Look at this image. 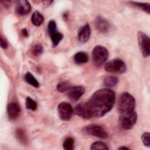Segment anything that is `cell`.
Returning <instances> with one entry per match:
<instances>
[{
  "instance_id": "cell-8",
  "label": "cell",
  "mask_w": 150,
  "mask_h": 150,
  "mask_svg": "<svg viewBox=\"0 0 150 150\" xmlns=\"http://www.w3.org/2000/svg\"><path fill=\"white\" fill-rule=\"evenodd\" d=\"M137 121V114L132 112L127 115H121L119 118L120 124L124 129H130L135 125Z\"/></svg>"
},
{
  "instance_id": "cell-16",
  "label": "cell",
  "mask_w": 150,
  "mask_h": 150,
  "mask_svg": "<svg viewBox=\"0 0 150 150\" xmlns=\"http://www.w3.org/2000/svg\"><path fill=\"white\" fill-rule=\"evenodd\" d=\"M15 135L17 139L22 144L26 145L28 143V138L25 132L21 128H17L15 131Z\"/></svg>"
},
{
  "instance_id": "cell-22",
  "label": "cell",
  "mask_w": 150,
  "mask_h": 150,
  "mask_svg": "<svg viewBox=\"0 0 150 150\" xmlns=\"http://www.w3.org/2000/svg\"><path fill=\"white\" fill-rule=\"evenodd\" d=\"M74 139L71 137H68L64 140L63 144V148L66 150H73L74 147Z\"/></svg>"
},
{
  "instance_id": "cell-27",
  "label": "cell",
  "mask_w": 150,
  "mask_h": 150,
  "mask_svg": "<svg viewBox=\"0 0 150 150\" xmlns=\"http://www.w3.org/2000/svg\"><path fill=\"white\" fill-rule=\"evenodd\" d=\"M142 140L145 146L149 147L150 145V134L149 132H144L142 135Z\"/></svg>"
},
{
  "instance_id": "cell-20",
  "label": "cell",
  "mask_w": 150,
  "mask_h": 150,
  "mask_svg": "<svg viewBox=\"0 0 150 150\" xmlns=\"http://www.w3.org/2000/svg\"><path fill=\"white\" fill-rule=\"evenodd\" d=\"M130 3L132 4L133 5L137 6L139 9L146 12L148 14L150 13V4L149 3H142L134 1H131L130 2Z\"/></svg>"
},
{
  "instance_id": "cell-30",
  "label": "cell",
  "mask_w": 150,
  "mask_h": 150,
  "mask_svg": "<svg viewBox=\"0 0 150 150\" xmlns=\"http://www.w3.org/2000/svg\"><path fill=\"white\" fill-rule=\"evenodd\" d=\"M22 35H23L24 37H28V35H29L28 32V30H27L25 28H24V29H23L22 30Z\"/></svg>"
},
{
  "instance_id": "cell-6",
  "label": "cell",
  "mask_w": 150,
  "mask_h": 150,
  "mask_svg": "<svg viewBox=\"0 0 150 150\" xmlns=\"http://www.w3.org/2000/svg\"><path fill=\"white\" fill-rule=\"evenodd\" d=\"M138 41L140 50L144 57H148L150 54V40L149 37L143 32H138Z\"/></svg>"
},
{
  "instance_id": "cell-7",
  "label": "cell",
  "mask_w": 150,
  "mask_h": 150,
  "mask_svg": "<svg viewBox=\"0 0 150 150\" xmlns=\"http://www.w3.org/2000/svg\"><path fill=\"white\" fill-rule=\"evenodd\" d=\"M74 110L70 104L67 102L60 103L57 107V112L59 117L62 121H67L71 119Z\"/></svg>"
},
{
  "instance_id": "cell-9",
  "label": "cell",
  "mask_w": 150,
  "mask_h": 150,
  "mask_svg": "<svg viewBox=\"0 0 150 150\" xmlns=\"http://www.w3.org/2000/svg\"><path fill=\"white\" fill-rule=\"evenodd\" d=\"M85 92V88L83 86H75L70 87L68 93L69 98L73 101H77Z\"/></svg>"
},
{
  "instance_id": "cell-3",
  "label": "cell",
  "mask_w": 150,
  "mask_h": 150,
  "mask_svg": "<svg viewBox=\"0 0 150 150\" xmlns=\"http://www.w3.org/2000/svg\"><path fill=\"white\" fill-rule=\"evenodd\" d=\"M108 57L107 49L101 45H97L94 47L92 51V59L94 64L97 67H100L104 64Z\"/></svg>"
},
{
  "instance_id": "cell-15",
  "label": "cell",
  "mask_w": 150,
  "mask_h": 150,
  "mask_svg": "<svg viewBox=\"0 0 150 150\" xmlns=\"http://www.w3.org/2000/svg\"><path fill=\"white\" fill-rule=\"evenodd\" d=\"M74 60L76 63H86L88 61V54L83 52H79L74 56Z\"/></svg>"
},
{
  "instance_id": "cell-25",
  "label": "cell",
  "mask_w": 150,
  "mask_h": 150,
  "mask_svg": "<svg viewBox=\"0 0 150 150\" xmlns=\"http://www.w3.org/2000/svg\"><path fill=\"white\" fill-rule=\"evenodd\" d=\"M47 30L49 35L51 34L54 33L56 32V23L53 20H50L49 23H48V26H47Z\"/></svg>"
},
{
  "instance_id": "cell-12",
  "label": "cell",
  "mask_w": 150,
  "mask_h": 150,
  "mask_svg": "<svg viewBox=\"0 0 150 150\" xmlns=\"http://www.w3.org/2000/svg\"><path fill=\"white\" fill-rule=\"evenodd\" d=\"M91 29L90 25L86 23L80 28L78 33V39L81 43H86L90 38Z\"/></svg>"
},
{
  "instance_id": "cell-11",
  "label": "cell",
  "mask_w": 150,
  "mask_h": 150,
  "mask_svg": "<svg viewBox=\"0 0 150 150\" xmlns=\"http://www.w3.org/2000/svg\"><path fill=\"white\" fill-rule=\"evenodd\" d=\"M16 13L19 15H25L28 14L31 11V6L27 1H16Z\"/></svg>"
},
{
  "instance_id": "cell-32",
  "label": "cell",
  "mask_w": 150,
  "mask_h": 150,
  "mask_svg": "<svg viewBox=\"0 0 150 150\" xmlns=\"http://www.w3.org/2000/svg\"><path fill=\"white\" fill-rule=\"evenodd\" d=\"M68 16H69V12H66L63 14V18L64 21H67L68 19Z\"/></svg>"
},
{
  "instance_id": "cell-5",
  "label": "cell",
  "mask_w": 150,
  "mask_h": 150,
  "mask_svg": "<svg viewBox=\"0 0 150 150\" xmlns=\"http://www.w3.org/2000/svg\"><path fill=\"white\" fill-rule=\"evenodd\" d=\"M81 132L84 134L92 135L100 138H105L108 136L105 130L102 127L97 124L86 125L82 128Z\"/></svg>"
},
{
  "instance_id": "cell-26",
  "label": "cell",
  "mask_w": 150,
  "mask_h": 150,
  "mask_svg": "<svg viewBox=\"0 0 150 150\" xmlns=\"http://www.w3.org/2000/svg\"><path fill=\"white\" fill-rule=\"evenodd\" d=\"M43 47L39 44L35 45L32 49V53L35 56H39L43 53Z\"/></svg>"
},
{
  "instance_id": "cell-10",
  "label": "cell",
  "mask_w": 150,
  "mask_h": 150,
  "mask_svg": "<svg viewBox=\"0 0 150 150\" xmlns=\"http://www.w3.org/2000/svg\"><path fill=\"white\" fill-rule=\"evenodd\" d=\"M7 114L10 120H15L21 112L19 105L16 103H11L7 106Z\"/></svg>"
},
{
  "instance_id": "cell-18",
  "label": "cell",
  "mask_w": 150,
  "mask_h": 150,
  "mask_svg": "<svg viewBox=\"0 0 150 150\" xmlns=\"http://www.w3.org/2000/svg\"><path fill=\"white\" fill-rule=\"evenodd\" d=\"M25 80L27 83L35 88H38L39 86V83L30 72H27L26 73L25 75Z\"/></svg>"
},
{
  "instance_id": "cell-21",
  "label": "cell",
  "mask_w": 150,
  "mask_h": 150,
  "mask_svg": "<svg viewBox=\"0 0 150 150\" xmlns=\"http://www.w3.org/2000/svg\"><path fill=\"white\" fill-rule=\"evenodd\" d=\"M70 83L68 81H62L57 85V90L59 92L63 93L70 88Z\"/></svg>"
},
{
  "instance_id": "cell-23",
  "label": "cell",
  "mask_w": 150,
  "mask_h": 150,
  "mask_svg": "<svg viewBox=\"0 0 150 150\" xmlns=\"http://www.w3.org/2000/svg\"><path fill=\"white\" fill-rule=\"evenodd\" d=\"M90 149L91 150H95V149L108 150L109 148L104 142L101 141H97L91 144Z\"/></svg>"
},
{
  "instance_id": "cell-19",
  "label": "cell",
  "mask_w": 150,
  "mask_h": 150,
  "mask_svg": "<svg viewBox=\"0 0 150 150\" xmlns=\"http://www.w3.org/2000/svg\"><path fill=\"white\" fill-rule=\"evenodd\" d=\"M52 42V45L53 47H56L58 45L60 41L62 40L63 38V35L62 33H60L59 32H55L54 33L51 34L50 35Z\"/></svg>"
},
{
  "instance_id": "cell-13",
  "label": "cell",
  "mask_w": 150,
  "mask_h": 150,
  "mask_svg": "<svg viewBox=\"0 0 150 150\" xmlns=\"http://www.w3.org/2000/svg\"><path fill=\"white\" fill-rule=\"evenodd\" d=\"M95 25L96 29L103 33H107L110 28V25L106 19L100 16H98L96 18Z\"/></svg>"
},
{
  "instance_id": "cell-31",
  "label": "cell",
  "mask_w": 150,
  "mask_h": 150,
  "mask_svg": "<svg viewBox=\"0 0 150 150\" xmlns=\"http://www.w3.org/2000/svg\"><path fill=\"white\" fill-rule=\"evenodd\" d=\"M42 2L43 3V4L46 6H49L50 5H51L53 2L52 1H42Z\"/></svg>"
},
{
  "instance_id": "cell-17",
  "label": "cell",
  "mask_w": 150,
  "mask_h": 150,
  "mask_svg": "<svg viewBox=\"0 0 150 150\" xmlns=\"http://www.w3.org/2000/svg\"><path fill=\"white\" fill-rule=\"evenodd\" d=\"M118 81V79L114 76L106 77L104 80V85L108 87H112L115 86Z\"/></svg>"
},
{
  "instance_id": "cell-14",
  "label": "cell",
  "mask_w": 150,
  "mask_h": 150,
  "mask_svg": "<svg viewBox=\"0 0 150 150\" xmlns=\"http://www.w3.org/2000/svg\"><path fill=\"white\" fill-rule=\"evenodd\" d=\"M44 21L43 16L39 12L35 11L31 16V21L32 23L36 26H40Z\"/></svg>"
},
{
  "instance_id": "cell-29",
  "label": "cell",
  "mask_w": 150,
  "mask_h": 150,
  "mask_svg": "<svg viewBox=\"0 0 150 150\" xmlns=\"http://www.w3.org/2000/svg\"><path fill=\"white\" fill-rule=\"evenodd\" d=\"M1 2L6 8H8L10 6V5H11V1H3V0H1Z\"/></svg>"
},
{
  "instance_id": "cell-4",
  "label": "cell",
  "mask_w": 150,
  "mask_h": 150,
  "mask_svg": "<svg viewBox=\"0 0 150 150\" xmlns=\"http://www.w3.org/2000/svg\"><path fill=\"white\" fill-rule=\"evenodd\" d=\"M104 68L106 71L120 74L125 73L127 70L125 63L120 59H114L110 60L104 64Z\"/></svg>"
},
{
  "instance_id": "cell-24",
  "label": "cell",
  "mask_w": 150,
  "mask_h": 150,
  "mask_svg": "<svg viewBox=\"0 0 150 150\" xmlns=\"http://www.w3.org/2000/svg\"><path fill=\"white\" fill-rule=\"evenodd\" d=\"M26 107L27 109L35 111L37 108L36 103L30 97H27L26 98Z\"/></svg>"
},
{
  "instance_id": "cell-2",
  "label": "cell",
  "mask_w": 150,
  "mask_h": 150,
  "mask_svg": "<svg viewBox=\"0 0 150 150\" xmlns=\"http://www.w3.org/2000/svg\"><path fill=\"white\" fill-rule=\"evenodd\" d=\"M135 107L134 97L129 93H123L119 98L118 111L121 115H127L134 111Z\"/></svg>"
},
{
  "instance_id": "cell-1",
  "label": "cell",
  "mask_w": 150,
  "mask_h": 150,
  "mask_svg": "<svg viewBox=\"0 0 150 150\" xmlns=\"http://www.w3.org/2000/svg\"><path fill=\"white\" fill-rule=\"evenodd\" d=\"M115 101L114 91L108 88L100 89L94 92L87 102L76 105L74 111L82 118H100L112 108Z\"/></svg>"
},
{
  "instance_id": "cell-28",
  "label": "cell",
  "mask_w": 150,
  "mask_h": 150,
  "mask_svg": "<svg viewBox=\"0 0 150 150\" xmlns=\"http://www.w3.org/2000/svg\"><path fill=\"white\" fill-rule=\"evenodd\" d=\"M0 45L1 47L4 49H6L8 47V43L2 36L0 37Z\"/></svg>"
},
{
  "instance_id": "cell-33",
  "label": "cell",
  "mask_w": 150,
  "mask_h": 150,
  "mask_svg": "<svg viewBox=\"0 0 150 150\" xmlns=\"http://www.w3.org/2000/svg\"><path fill=\"white\" fill-rule=\"evenodd\" d=\"M118 149H129V148L126 147V146H121L118 148Z\"/></svg>"
}]
</instances>
